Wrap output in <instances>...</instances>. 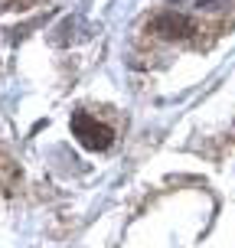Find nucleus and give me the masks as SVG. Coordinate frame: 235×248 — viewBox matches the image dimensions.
<instances>
[{
  "instance_id": "f257e3e1",
  "label": "nucleus",
  "mask_w": 235,
  "mask_h": 248,
  "mask_svg": "<svg viewBox=\"0 0 235 248\" xmlns=\"http://www.w3.org/2000/svg\"><path fill=\"white\" fill-rule=\"evenodd\" d=\"M203 33H209V30L199 23L196 16H186L180 10H160L147 20V36L167 39V43H183V46H193V49H206Z\"/></svg>"
},
{
  "instance_id": "7ed1b4c3",
  "label": "nucleus",
  "mask_w": 235,
  "mask_h": 248,
  "mask_svg": "<svg viewBox=\"0 0 235 248\" xmlns=\"http://www.w3.org/2000/svg\"><path fill=\"white\" fill-rule=\"evenodd\" d=\"M33 3H39V0H0V10H26Z\"/></svg>"
},
{
  "instance_id": "f03ea898",
  "label": "nucleus",
  "mask_w": 235,
  "mask_h": 248,
  "mask_svg": "<svg viewBox=\"0 0 235 248\" xmlns=\"http://www.w3.org/2000/svg\"><path fill=\"white\" fill-rule=\"evenodd\" d=\"M72 134L78 137V144L85 150H108L111 147V127H105L98 118H92L88 111H75L72 114Z\"/></svg>"
}]
</instances>
